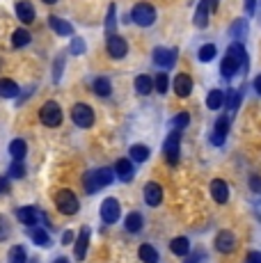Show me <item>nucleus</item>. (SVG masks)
I'll return each mask as SVG.
<instances>
[{
	"label": "nucleus",
	"instance_id": "f257e3e1",
	"mask_svg": "<svg viewBox=\"0 0 261 263\" xmlns=\"http://www.w3.org/2000/svg\"><path fill=\"white\" fill-rule=\"evenodd\" d=\"M115 181V170L113 167H99V170H92L87 172L85 176H83V188L85 192L94 195V192H99L101 188H106Z\"/></svg>",
	"mask_w": 261,
	"mask_h": 263
},
{
	"label": "nucleus",
	"instance_id": "f03ea898",
	"mask_svg": "<svg viewBox=\"0 0 261 263\" xmlns=\"http://www.w3.org/2000/svg\"><path fill=\"white\" fill-rule=\"evenodd\" d=\"M55 206L60 210L62 215H76L81 210V202L76 197L74 190H60L55 195Z\"/></svg>",
	"mask_w": 261,
	"mask_h": 263
},
{
	"label": "nucleus",
	"instance_id": "7ed1b4c3",
	"mask_svg": "<svg viewBox=\"0 0 261 263\" xmlns=\"http://www.w3.org/2000/svg\"><path fill=\"white\" fill-rule=\"evenodd\" d=\"M39 121L48 128H58L62 124V108L55 101H46L39 110Z\"/></svg>",
	"mask_w": 261,
	"mask_h": 263
},
{
	"label": "nucleus",
	"instance_id": "20e7f679",
	"mask_svg": "<svg viewBox=\"0 0 261 263\" xmlns=\"http://www.w3.org/2000/svg\"><path fill=\"white\" fill-rule=\"evenodd\" d=\"M131 21L140 28H149L156 21V7L149 2H138L131 12Z\"/></svg>",
	"mask_w": 261,
	"mask_h": 263
},
{
	"label": "nucleus",
	"instance_id": "39448f33",
	"mask_svg": "<svg viewBox=\"0 0 261 263\" xmlns=\"http://www.w3.org/2000/svg\"><path fill=\"white\" fill-rule=\"evenodd\" d=\"M71 119L78 128H89L94 126V110L87 103H76L71 108Z\"/></svg>",
	"mask_w": 261,
	"mask_h": 263
},
{
	"label": "nucleus",
	"instance_id": "423d86ee",
	"mask_svg": "<svg viewBox=\"0 0 261 263\" xmlns=\"http://www.w3.org/2000/svg\"><path fill=\"white\" fill-rule=\"evenodd\" d=\"M179 145H181V131H172L163 145V151H165V158H168L170 165L179 163Z\"/></svg>",
	"mask_w": 261,
	"mask_h": 263
},
{
	"label": "nucleus",
	"instance_id": "0eeeda50",
	"mask_svg": "<svg viewBox=\"0 0 261 263\" xmlns=\"http://www.w3.org/2000/svg\"><path fill=\"white\" fill-rule=\"evenodd\" d=\"M108 55L113 59H121V58H126V53H128V41L124 39V37H119V34H113V37H108Z\"/></svg>",
	"mask_w": 261,
	"mask_h": 263
},
{
	"label": "nucleus",
	"instance_id": "6e6552de",
	"mask_svg": "<svg viewBox=\"0 0 261 263\" xmlns=\"http://www.w3.org/2000/svg\"><path fill=\"white\" fill-rule=\"evenodd\" d=\"M119 213H121V208H119V202H117V199H113V197L103 199V204H101V220H103V222L115 224L119 220Z\"/></svg>",
	"mask_w": 261,
	"mask_h": 263
},
{
	"label": "nucleus",
	"instance_id": "1a4fd4ad",
	"mask_svg": "<svg viewBox=\"0 0 261 263\" xmlns=\"http://www.w3.org/2000/svg\"><path fill=\"white\" fill-rule=\"evenodd\" d=\"M176 48H156L154 51V64L156 66H161V69H170V66H174V62H176Z\"/></svg>",
	"mask_w": 261,
	"mask_h": 263
},
{
	"label": "nucleus",
	"instance_id": "9d476101",
	"mask_svg": "<svg viewBox=\"0 0 261 263\" xmlns=\"http://www.w3.org/2000/svg\"><path fill=\"white\" fill-rule=\"evenodd\" d=\"M115 176L119 178V181H124V183H128V181H133L135 176V170H133V160L131 158H119L117 163H115Z\"/></svg>",
	"mask_w": 261,
	"mask_h": 263
},
{
	"label": "nucleus",
	"instance_id": "9b49d317",
	"mask_svg": "<svg viewBox=\"0 0 261 263\" xmlns=\"http://www.w3.org/2000/svg\"><path fill=\"white\" fill-rule=\"evenodd\" d=\"M229 126H232V121H229L227 115L215 119V128H213V133H211V142H213L215 146H220L222 142H225V138H227V133H229Z\"/></svg>",
	"mask_w": 261,
	"mask_h": 263
},
{
	"label": "nucleus",
	"instance_id": "f8f14e48",
	"mask_svg": "<svg viewBox=\"0 0 261 263\" xmlns=\"http://www.w3.org/2000/svg\"><path fill=\"white\" fill-rule=\"evenodd\" d=\"M215 250L222 252V254H232L236 250V236L232 231H220L218 236H215Z\"/></svg>",
	"mask_w": 261,
	"mask_h": 263
},
{
	"label": "nucleus",
	"instance_id": "ddd939ff",
	"mask_svg": "<svg viewBox=\"0 0 261 263\" xmlns=\"http://www.w3.org/2000/svg\"><path fill=\"white\" fill-rule=\"evenodd\" d=\"M142 195H145V202H147L149 206H161V202H163V185L156 183V181H149V183L145 185Z\"/></svg>",
	"mask_w": 261,
	"mask_h": 263
},
{
	"label": "nucleus",
	"instance_id": "4468645a",
	"mask_svg": "<svg viewBox=\"0 0 261 263\" xmlns=\"http://www.w3.org/2000/svg\"><path fill=\"white\" fill-rule=\"evenodd\" d=\"M227 58H232L236 64L245 69L248 71V53H245V46H243L241 41H234V44H229L227 46Z\"/></svg>",
	"mask_w": 261,
	"mask_h": 263
},
{
	"label": "nucleus",
	"instance_id": "2eb2a0df",
	"mask_svg": "<svg viewBox=\"0 0 261 263\" xmlns=\"http://www.w3.org/2000/svg\"><path fill=\"white\" fill-rule=\"evenodd\" d=\"M16 220H19L21 224H26L28 229H30V227H37L39 210L34 208V206H21V208H16Z\"/></svg>",
	"mask_w": 261,
	"mask_h": 263
},
{
	"label": "nucleus",
	"instance_id": "dca6fc26",
	"mask_svg": "<svg viewBox=\"0 0 261 263\" xmlns=\"http://www.w3.org/2000/svg\"><path fill=\"white\" fill-rule=\"evenodd\" d=\"M174 92H176V96H181V99H186V96H190V92H193V78L188 76V73H179L176 78H174Z\"/></svg>",
	"mask_w": 261,
	"mask_h": 263
},
{
	"label": "nucleus",
	"instance_id": "f3484780",
	"mask_svg": "<svg viewBox=\"0 0 261 263\" xmlns=\"http://www.w3.org/2000/svg\"><path fill=\"white\" fill-rule=\"evenodd\" d=\"M14 12H16V16L21 19V23H32L34 16H37V12H34V5L32 2H28V0H19L16 2V7H14Z\"/></svg>",
	"mask_w": 261,
	"mask_h": 263
},
{
	"label": "nucleus",
	"instance_id": "a211bd4d",
	"mask_svg": "<svg viewBox=\"0 0 261 263\" xmlns=\"http://www.w3.org/2000/svg\"><path fill=\"white\" fill-rule=\"evenodd\" d=\"M211 195H213V199L218 202V204H227V199H229L227 181H222V178H213V181H211Z\"/></svg>",
	"mask_w": 261,
	"mask_h": 263
},
{
	"label": "nucleus",
	"instance_id": "6ab92c4d",
	"mask_svg": "<svg viewBox=\"0 0 261 263\" xmlns=\"http://www.w3.org/2000/svg\"><path fill=\"white\" fill-rule=\"evenodd\" d=\"M48 26L53 28L60 37H71V34H74V26H71L69 21L60 19V16H48Z\"/></svg>",
	"mask_w": 261,
	"mask_h": 263
},
{
	"label": "nucleus",
	"instance_id": "aec40b11",
	"mask_svg": "<svg viewBox=\"0 0 261 263\" xmlns=\"http://www.w3.org/2000/svg\"><path fill=\"white\" fill-rule=\"evenodd\" d=\"M87 245H89V227H83L78 238H76V259L83 261L87 254Z\"/></svg>",
	"mask_w": 261,
	"mask_h": 263
},
{
	"label": "nucleus",
	"instance_id": "412c9836",
	"mask_svg": "<svg viewBox=\"0 0 261 263\" xmlns=\"http://www.w3.org/2000/svg\"><path fill=\"white\" fill-rule=\"evenodd\" d=\"M28 236H30V240H32L34 245H39V247H48V245L53 243V240H51V236H48V231L41 229V227H30Z\"/></svg>",
	"mask_w": 261,
	"mask_h": 263
},
{
	"label": "nucleus",
	"instance_id": "4be33fe9",
	"mask_svg": "<svg viewBox=\"0 0 261 263\" xmlns=\"http://www.w3.org/2000/svg\"><path fill=\"white\" fill-rule=\"evenodd\" d=\"M142 227H145V217H142V213H138V210L128 213L126 222H124V229H126L128 234H138V231H142Z\"/></svg>",
	"mask_w": 261,
	"mask_h": 263
},
{
	"label": "nucleus",
	"instance_id": "5701e85b",
	"mask_svg": "<svg viewBox=\"0 0 261 263\" xmlns=\"http://www.w3.org/2000/svg\"><path fill=\"white\" fill-rule=\"evenodd\" d=\"M170 250H172V254H176V257H188V254H190V240H188L186 236L172 238V240H170Z\"/></svg>",
	"mask_w": 261,
	"mask_h": 263
},
{
	"label": "nucleus",
	"instance_id": "b1692460",
	"mask_svg": "<svg viewBox=\"0 0 261 263\" xmlns=\"http://www.w3.org/2000/svg\"><path fill=\"white\" fill-rule=\"evenodd\" d=\"M135 92L142 94V96H147V94L154 92V78L151 76H147V73H140L138 78H135Z\"/></svg>",
	"mask_w": 261,
	"mask_h": 263
},
{
	"label": "nucleus",
	"instance_id": "393cba45",
	"mask_svg": "<svg viewBox=\"0 0 261 263\" xmlns=\"http://www.w3.org/2000/svg\"><path fill=\"white\" fill-rule=\"evenodd\" d=\"M138 257H140L142 263H158L161 261V257H158V250H156L154 245H140V250H138Z\"/></svg>",
	"mask_w": 261,
	"mask_h": 263
},
{
	"label": "nucleus",
	"instance_id": "a878e982",
	"mask_svg": "<svg viewBox=\"0 0 261 263\" xmlns=\"http://www.w3.org/2000/svg\"><path fill=\"white\" fill-rule=\"evenodd\" d=\"M19 96V85L9 78H0V99H16Z\"/></svg>",
	"mask_w": 261,
	"mask_h": 263
},
{
	"label": "nucleus",
	"instance_id": "bb28decb",
	"mask_svg": "<svg viewBox=\"0 0 261 263\" xmlns=\"http://www.w3.org/2000/svg\"><path fill=\"white\" fill-rule=\"evenodd\" d=\"M92 89H94V94H96V96H103V99L113 94V85H110V80H108L106 76H99V78H94Z\"/></svg>",
	"mask_w": 261,
	"mask_h": 263
},
{
	"label": "nucleus",
	"instance_id": "cd10ccee",
	"mask_svg": "<svg viewBox=\"0 0 261 263\" xmlns=\"http://www.w3.org/2000/svg\"><path fill=\"white\" fill-rule=\"evenodd\" d=\"M222 105H225V92L211 89V92L206 94V108L208 110H220Z\"/></svg>",
	"mask_w": 261,
	"mask_h": 263
},
{
	"label": "nucleus",
	"instance_id": "c85d7f7f",
	"mask_svg": "<svg viewBox=\"0 0 261 263\" xmlns=\"http://www.w3.org/2000/svg\"><path fill=\"white\" fill-rule=\"evenodd\" d=\"M149 156H151V151H149V146H145V145H133L128 149V158L135 160V163H145V160H149Z\"/></svg>",
	"mask_w": 261,
	"mask_h": 263
},
{
	"label": "nucleus",
	"instance_id": "c756f323",
	"mask_svg": "<svg viewBox=\"0 0 261 263\" xmlns=\"http://www.w3.org/2000/svg\"><path fill=\"white\" fill-rule=\"evenodd\" d=\"M30 41H32V34H30V30H26V28H19V30L12 34L14 48H23V46H28Z\"/></svg>",
	"mask_w": 261,
	"mask_h": 263
},
{
	"label": "nucleus",
	"instance_id": "7c9ffc66",
	"mask_svg": "<svg viewBox=\"0 0 261 263\" xmlns=\"http://www.w3.org/2000/svg\"><path fill=\"white\" fill-rule=\"evenodd\" d=\"M236 71H241V66L236 64L232 58H227V55H225V59L220 62V73H222V78H227V80H229V78H234Z\"/></svg>",
	"mask_w": 261,
	"mask_h": 263
},
{
	"label": "nucleus",
	"instance_id": "2f4dec72",
	"mask_svg": "<svg viewBox=\"0 0 261 263\" xmlns=\"http://www.w3.org/2000/svg\"><path fill=\"white\" fill-rule=\"evenodd\" d=\"M208 14H211V7H208V0H202L197 5V14H195V26L204 28L208 23Z\"/></svg>",
	"mask_w": 261,
	"mask_h": 263
},
{
	"label": "nucleus",
	"instance_id": "473e14b6",
	"mask_svg": "<svg viewBox=\"0 0 261 263\" xmlns=\"http://www.w3.org/2000/svg\"><path fill=\"white\" fill-rule=\"evenodd\" d=\"M9 153H12L14 160H23V158H26V153H28V145L21 138L12 140V142H9Z\"/></svg>",
	"mask_w": 261,
	"mask_h": 263
},
{
	"label": "nucleus",
	"instance_id": "72a5a7b5",
	"mask_svg": "<svg viewBox=\"0 0 261 263\" xmlns=\"http://www.w3.org/2000/svg\"><path fill=\"white\" fill-rule=\"evenodd\" d=\"M106 34H108V37L117 34V7H115V2H113L110 7H108V16H106Z\"/></svg>",
	"mask_w": 261,
	"mask_h": 263
},
{
	"label": "nucleus",
	"instance_id": "f704fd0d",
	"mask_svg": "<svg viewBox=\"0 0 261 263\" xmlns=\"http://www.w3.org/2000/svg\"><path fill=\"white\" fill-rule=\"evenodd\" d=\"M7 263H28V257H26V247L23 245H14L9 254H7Z\"/></svg>",
	"mask_w": 261,
	"mask_h": 263
},
{
	"label": "nucleus",
	"instance_id": "c9c22d12",
	"mask_svg": "<svg viewBox=\"0 0 261 263\" xmlns=\"http://www.w3.org/2000/svg\"><path fill=\"white\" fill-rule=\"evenodd\" d=\"M225 105H227L229 110H238V105H241V92L227 89V94H225Z\"/></svg>",
	"mask_w": 261,
	"mask_h": 263
},
{
	"label": "nucleus",
	"instance_id": "e433bc0d",
	"mask_svg": "<svg viewBox=\"0 0 261 263\" xmlns=\"http://www.w3.org/2000/svg\"><path fill=\"white\" fill-rule=\"evenodd\" d=\"M215 53H218L215 44H204V46L200 48V53H197V58H200V62H211V59L215 58Z\"/></svg>",
	"mask_w": 261,
	"mask_h": 263
},
{
	"label": "nucleus",
	"instance_id": "4c0bfd02",
	"mask_svg": "<svg viewBox=\"0 0 261 263\" xmlns=\"http://www.w3.org/2000/svg\"><path fill=\"white\" fill-rule=\"evenodd\" d=\"M9 178H23L26 176V165H23V160H12V165H9V174H7Z\"/></svg>",
	"mask_w": 261,
	"mask_h": 263
},
{
	"label": "nucleus",
	"instance_id": "58836bf2",
	"mask_svg": "<svg viewBox=\"0 0 261 263\" xmlns=\"http://www.w3.org/2000/svg\"><path fill=\"white\" fill-rule=\"evenodd\" d=\"M232 34H234L236 39H243V37L248 34V23H245V19H236L234 23H232Z\"/></svg>",
	"mask_w": 261,
	"mask_h": 263
},
{
	"label": "nucleus",
	"instance_id": "ea45409f",
	"mask_svg": "<svg viewBox=\"0 0 261 263\" xmlns=\"http://www.w3.org/2000/svg\"><path fill=\"white\" fill-rule=\"evenodd\" d=\"M154 89L158 94H165L170 89V78L165 76V73H158V76L154 78Z\"/></svg>",
	"mask_w": 261,
	"mask_h": 263
},
{
	"label": "nucleus",
	"instance_id": "a19ab883",
	"mask_svg": "<svg viewBox=\"0 0 261 263\" xmlns=\"http://www.w3.org/2000/svg\"><path fill=\"white\" fill-rule=\"evenodd\" d=\"M172 124H174V128H176V131L186 128V126L190 124V115H188V112H179V115H174Z\"/></svg>",
	"mask_w": 261,
	"mask_h": 263
},
{
	"label": "nucleus",
	"instance_id": "79ce46f5",
	"mask_svg": "<svg viewBox=\"0 0 261 263\" xmlns=\"http://www.w3.org/2000/svg\"><path fill=\"white\" fill-rule=\"evenodd\" d=\"M69 53H71V55H83V53H85V39L74 37V39H71V46H69Z\"/></svg>",
	"mask_w": 261,
	"mask_h": 263
},
{
	"label": "nucleus",
	"instance_id": "37998d69",
	"mask_svg": "<svg viewBox=\"0 0 261 263\" xmlns=\"http://www.w3.org/2000/svg\"><path fill=\"white\" fill-rule=\"evenodd\" d=\"M9 234H12V227H9V222H7L5 215H0V243H2V240H7V238H9Z\"/></svg>",
	"mask_w": 261,
	"mask_h": 263
},
{
	"label": "nucleus",
	"instance_id": "c03bdc74",
	"mask_svg": "<svg viewBox=\"0 0 261 263\" xmlns=\"http://www.w3.org/2000/svg\"><path fill=\"white\" fill-rule=\"evenodd\" d=\"M186 263H208V259L204 252H193L190 257H186Z\"/></svg>",
	"mask_w": 261,
	"mask_h": 263
},
{
	"label": "nucleus",
	"instance_id": "a18cd8bd",
	"mask_svg": "<svg viewBox=\"0 0 261 263\" xmlns=\"http://www.w3.org/2000/svg\"><path fill=\"white\" fill-rule=\"evenodd\" d=\"M12 190V178L9 176H0V195H7Z\"/></svg>",
	"mask_w": 261,
	"mask_h": 263
},
{
	"label": "nucleus",
	"instance_id": "49530a36",
	"mask_svg": "<svg viewBox=\"0 0 261 263\" xmlns=\"http://www.w3.org/2000/svg\"><path fill=\"white\" fill-rule=\"evenodd\" d=\"M250 188H252V190L255 192H261V176H250Z\"/></svg>",
	"mask_w": 261,
	"mask_h": 263
},
{
	"label": "nucleus",
	"instance_id": "de8ad7c7",
	"mask_svg": "<svg viewBox=\"0 0 261 263\" xmlns=\"http://www.w3.org/2000/svg\"><path fill=\"white\" fill-rule=\"evenodd\" d=\"M62 64H64V58H62V55H60V58L55 59V73H53V78H55V80L60 78V71H62Z\"/></svg>",
	"mask_w": 261,
	"mask_h": 263
},
{
	"label": "nucleus",
	"instance_id": "09e8293b",
	"mask_svg": "<svg viewBox=\"0 0 261 263\" xmlns=\"http://www.w3.org/2000/svg\"><path fill=\"white\" fill-rule=\"evenodd\" d=\"M248 263H261V252H250Z\"/></svg>",
	"mask_w": 261,
	"mask_h": 263
},
{
	"label": "nucleus",
	"instance_id": "8fccbe9b",
	"mask_svg": "<svg viewBox=\"0 0 261 263\" xmlns=\"http://www.w3.org/2000/svg\"><path fill=\"white\" fill-rule=\"evenodd\" d=\"M255 7H257V0H245V12L248 14H255Z\"/></svg>",
	"mask_w": 261,
	"mask_h": 263
},
{
	"label": "nucleus",
	"instance_id": "3c124183",
	"mask_svg": "<svg viewBox=\"0 0 261 263\" xmlns=\"http://www.w3.org/2000/svg\"><path fill=\"white\" fill-rule=\"evenodd\" d=\"M71 240H74V234H71V231H64V236H62V245H69Z\"/></svg>",
	"mask_w": 261,
	"mask_h": 263
},
{
	"label": "nucleus",
	"instance_id": "603ef678",
	"mask_svg": "<svg viewBox=\"0 0 261 263\" xmlns=\"http://www.w3.org/2000/svg\"><path fill=\"white\" fill-rule=\"evenodd\" d=\"M255 89H257V94H261V76L255 78Z\"/></svg>",
	"mask_w": 261,
	"mask_h": 263
},
{
	"label": "nucleus",
	"instance_id": "864d4df0",
	"mask_svg": "<svg viewBox=\"0 0 261 263\" xmlns=\"http://www.w3.org/2000/svg\"><path fill=\"white\" fill-rule=\"evenodd\" d=\"M218 2H220V0H208V7H211V12H215V9H218Z\"/></svg>",
	"mask_w": 261,
	"mask_h": 263
},
{
	"label": "nucleus",
	"instance_id": "5fc2aeb1",
	"mask_svg": "<svg viewBox=\"0 0 261 263\" xmlns=\"http://www.w3.org/2000/svg\"><path fill=\"white\" fill-rule=\"evenodd\" d=\"M53 263H69V259L67 257H60V259H55Z\"/></svg>",
	"mask_w": 261,
	"mask_h": 263
},
{
	"label": "nucleus",
	"instance_id": "6e6d98bb",
	"mask_svg": "<svg viewBox=\"0 0 261 263\" xmlns=\"http://www.w3.org/2000/svg\"><path fill=\"white\" fill-rule=\"evenodd\" d=\"M44 2H46V5H55V2H58V0H44Z\"/></svg>",
	"mask_w": 261,
	"mask_h": 263
},
{
	"label": "nucleus",
	"instance_id": "4d7b16f0",
	"mask_svg": "<svg viewBox=\"0 0 261 263\" xmlns=\"http://www.w3.org/2000/svg\"><path fill=\"white\" fill-rule=\"evenodd\" d=\"M30 263H37V261H34V259H32V261H30Z\"/></svg>",
	"mask_w": 261,
	"mask_h": 263
}]
</instances>
